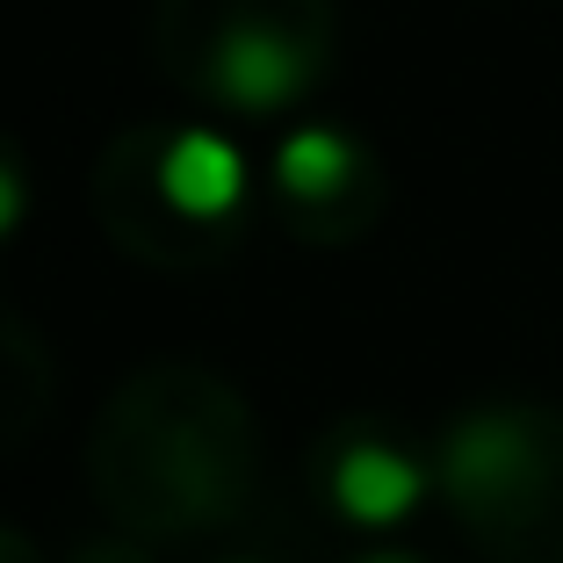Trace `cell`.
<instances>
[{
    "label": "cell",
    "mask_w": 563,
    "mask_h": 563,
    "mask_svg": "<svg viewBox=\"0 0 563 563\" xmlns=\"http://www.w3.org/2000/svg\"><path fill=\"white\" fill-rule=\"evenodd\" d=\"M159 196L181 217H232L246 196V159L232 137L217 131H181L159 152Z\"/></svg>",
    "instance_id": "cell-3"
},
{
    "label": "cell",
    "mask_w": 563,
    "mask_h": 563,
    "mask_svg": "<svg viewBox=\"0 0 563 563\" xmlns=\"http://www.w3.org/2000/svg\"><path fill=\"white\" fill-rule=\"evenodd\" d=\"M303 80H311L303 51L289 44L282 30H267V22H239V30H224V44H217V58H210V87L232 101V109H253V117H267V109H282V101H297Z\"/></svg>",
    "instance_id": "cell-1"
},
{
    "label": "cell",
    "mask_w": 563,
    "mask_h": 563,
    "mask_svg": "<svg viewBox=\"0 0 563 563\" xmlns=\"http://www.w3.org/2000/svg\"><path fill=\"white\" fill-rule=\"evenodd\" d=\"M427 498V470L390 441H354L340 463H332V506L354 520V528H398Z\"/></svg>",
    "instance_id": "cell-2"
},
{
    "label": "cell",
    "mask_w": 563,
    "mask_h": 563,
    "mask_svg": "<svg viewBox=\"0 0 563 563\" xmlns=\"http://www.w3.org/2000/svg\"><path fill=\"white\" fill-rule=\"evenodd\" d=\"M368 563H405V556H368Z\"/></svg>",
    "instance_id": "cell-7"
},
{
    "label": "cell",
    "mask_w": 563,
    "mask_h": 563,
    "mask_svg": "<svg viewBox=\"0 0 563 563\" xmlns=\"http://www.w3.org/2000/svg\"><path fill=\"white\" fill-rule=\"evenodd\" d=\"M347 174H354V145L340 131H289L275 152V181H282V196H297V202L340 196Z\"/></svg>",
    "instance_id": "cell-5"
},
{
    "label": "cell",
    "mask_w": 563,
    "mask_h": 563,
    "mask_svg": "<svg viewBox=\"0 0 563 563\" xmlns=\"http://www.w3.org/2000/svg\"><path fill=\"white\" fill-rule=\"evenodd\" d=\"M15 224H22V181L8 174V166H0V239L15 232Z\"/></svg>",
    "instance_id": "cell-6"
},
{
    "label": "cell",
    "mask_w": 563,
    "mask_h": 563,
    "mask_svg": "<svg viewBox=\"0 0 563 563\" xmlns=\"http://www.w3.org/2000/svg\"><path fill=\"white\" fill-rule=\"evenodd\" d=\"M448 477L470 498L520 484L528 477V441H520V427L514 419H470V427L455 433V448H448Z\"/></svg>",
    "instance_id": "cell-4"
}]
</instances>
